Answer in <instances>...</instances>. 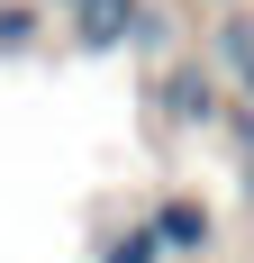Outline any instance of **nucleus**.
I'll use <instances>...</instances> for the list:
<instances>
[{
  "mask_svg": "<svg viewBox=\"0 0 254 263\" xmlns=\"http://www.w3.org/2000/svg\"><path fill=\"white\" fill-rule=\"evenodd\" d=\"M27 36H37V9H0V54H19Z\"/></svg>",
  "mask_w": 254,
  "mask_h": 263,
  "instance_id": "423d86ee",
  "label": "nucleus"
},
{
  "mask_svg": "<svg viewBox=\"0 0 254 263\" xmlns=\"http://www.w3.org/2000/svg\"><path fill=\"white\" fill-rule=\"evenodd\" d=\"M55 9H73V0H55Z\"/></svg>",
  "mask_w": 254,
  "mask_h": 263,
  "instance_id": "6e6552de",
  "label": "nucleus"
},
{
  "mask_svg": "<svg viewBox=\"0 0 254 263\" xmlns=\"http://www.w3.org/2000/svg\"><path fill=\"white\" fill-rule=\"evenodd\" d=\"M146 9H136V0H73V36L91 54H109V46H127V36H146Z\"/></svg>",
  "mask_w": 254,
  "mask_h": 263,
  "instance_id": "f03ea898",
  "label": "nucleus"
},
{
  "mask_svg": "<svg viewBox=\"0 0 254 263\" xmlns=\"http://www.w3.org/2000/svg\"><path fill=\"white\" fill-rule=\"evenodd\" d=\"M218 64H227V73H236V91L254 100V18H245V9L218 27Z\"/></svg>",
  "mask_w": 254,
  "mask_h": 263,
  "instance_id": "20e7f679",
  "label": "nucleus"
},
{
  "mask_svg": "<svg viewBox=\"0 0 254 263\" xmlns=\"http://www.w3.org/2000/svg\"><path fill=\"white\" fill-rule=\"evenodd\" d=\"M100 263H173L164 245H154V227H127V236H109V254Z\"/></svg>",
  "mask_w": 254,
  "mask_h": 263,
  "instance_id": "39448f33",
  "label": "nucleus"
},
{
  "mask_svg": "<svg viewBox=\"0 0 254 263\" xmlns=\"http://www.w3.org/2000/svg\"><path fill=\"white\" fill-rule=\"evenodd\" d=\"M236 145H245V191H254V100L236 109Z\"/></svg>",
  "mask_w": 254,
  "mask_h": 263,
  "instance_id": "0eeeda50",
  "label": "nucleus"
},
{
  "mask_svg": "<svg viewBox=\"0 0 254 263\" xmlns=\"http://www.w3.org/2000/svg\"><path fill=\"white\" fill-rule=\"evenodd\" d=\"M146 227H154V245H164V254H209V236H218L209 200H191V191H173V200H164Z\"/></svg>",
  "mask_w": 254,
  "mask_h": 263,
  "instance_id": "f257e3e1",
  "label": "nucleus"
},
{
  "mask_svg": "<svg viewBox=\"0 0 254 263\" xmlns=\"http://www.w3.org/2000/svg\"><path fill=\"white\" fill-rule=\"evenodd\" d=\"M164 100H173V118H182V127H209V118H218V82H209L200 64H182Z\"/></svg>",
  "mask_w": 254,
  "mask_h": 263,
  "instance_id": "7ed1b4c3",
  "label": "nucleus"
},
{
  "mask_svg": "<svg viewBox=\"0 0 254 263\" xmlns=\"http://www.w3.org/2000/svg\"><path fill=\"white\" fill-rule=\"evenodd\" d=\"M227 9H236V0H227Z\"/></svg>",
  "mask_w": 254,
  "mask_h": 263,
  "instance_id": "1a4fd4ad",
  "label": "nucleus"
}]
</instances>
